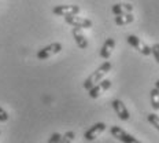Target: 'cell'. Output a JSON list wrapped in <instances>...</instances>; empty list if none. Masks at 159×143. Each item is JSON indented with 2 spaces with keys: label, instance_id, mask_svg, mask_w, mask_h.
<instances>
[{
  "label": "cell",
  "instance_id": "obj_20",
  "mask_svg": "<svg viewBox=\"0 0 159 143\" xmlns=\"http://www.w3.org/2000/svg\"><path fill=\"white\" fill-rule=\"evenodd\" d=\"M155 88L159 89V80H157V83H155Z\"/></svg>",
  "mask_w": 159,
  "mask_h": 143
},
{
  "label": "cell",
  "instance_id": "obj_18",
  "mask_svg": "<svg viewBox=\"0 0 159 143\" xmlns=\"http://www.w3.org/2000/svg\"><path fill=\"white\" fill-rule=\"evenodd\" d=\"M61 138H62V135H61V134H58V132H54V134L49 136V139H48V142H47V143H59Z\"/></svg>",
  "mask_w": 159,
  "mask_h": 143
},
{
  "label": "cell",
  "instance_id": "obj_11",
  "mask_svg": "<svg viewBox=\"0 0 159 143\" xmlns=\"http://www.w3.org/2000/svg\"><path fill=\"white\" fill-rule=\"evenodd\" d=\"M73 39L75 40V43H77V45L81 50H85V48H88V39L84 36V33L81 32V29H78V28H73Z\"/></svg>",
  "mask_w": 159,
  "mask_h": 143
},
{
  "label": "cell",
  "instance_id": "obj_2",
  "mask_svg": "<svg viewBox=\"0 0 159 143\" xmlns=\"http://www.w3.org/2000/svg\"><path fill=\"white\" fill-rule=\"evenodd\" d=\"M61 51H62V44L61 43H51V44L45 45L44 48L39 50L36 56H37V59H40V61H45V59H48V58H51V56L59 54Z\"/></svg>",
  "mask_w": 159,
  "mask_h": 143
},
{
  "label": "cell",
  "instance_id": "obj_15",
  "mask_svg": "<svg viewBox=\"0 0 159 143\" xmlns=\"http://www.w3.org/2000/svg\"><path fill=\"white\" fill-rule=\"evenodd\" d=\"M75 138V134L73 131H67L65 135H62L61 141H59V143H73V141H74Z\"/></svg>",
  "mask_w": 159,
  "mask_h": 143
},
{
  "label": "cell",
  "instance_id": "obj_19",
  "mask_svg": "<svg viewBox=\"0 0 159 143\" xmlns=\"http://www.w3.org/2000/svg\"><path fill=\"white\" fill-rule=\"evenodd\" d=\"M8 120V113L4 110L3 107H0V121L2 122H6Z\"/></svg>",
  "mask_w": 159,
  "mask_h": 143
},
{
  "label": "cell",
  "instance_id": "obj_13",
  "mask_svg": "<svg viewBox=\"0 0 159 143\" xmlns=\"http://www.w3.org/2000/svg\"><path fill=\"white\" fill-rule=\"evenodd\" d=\"M115 24L119 26H124V25H129L134 21V17L132 15V12H128V14H122V15H115Z\"/></svg>",
  "mask_w": 159,
  "mask_h": 143
},
{
  "label": "cell",
  "instance_id": "obj_6",
  "mask_svg": "<svg viewBox=\"0 0 159 143\" xmlns=\"http://www.w3.org/2000/svg\"><path fill=\"white\" fill-rule=\"evenodd\" d=\"M126 40H128L129 44H130L134 50H137L140 54H143V55H151V47H148V45L145 44L144 41H141V40L139 39L137 36L129 35V36H126Z\"/></svg>",
  "mask_w": 159,
  "mask_h": 143
},
{
  "label": "cell",
  "instance_id": "obj_9",
  "mask_svg": "<svg viewBox=\"0 0 159 143\" xmlns=\"http://www.w3.org/2000/svg\"><path fill=\"white\" fill-rule=\"evenodd\" d=\"M104 129H106V124H104V122H96V124H93L87 132H85L84 138L87 139V141H89V142L95 141V139L98 138V136L100 135Z\"/></svg>",
  "mask_w": 159,
  "mask_h": 143
},
{
  "label": "cell",
  "instance_id": "obj_10",
  "mask_svg": "<svg viewBox=\"0 0 159 143\" xmlns=\"http://www.w3.org/2000/svg\"><path fill=\"white\" fill-rule=\"evenodd\" d=\"M115 48V40L110 37V39H107L104 41V44L102 45V50H100V56L104 59V61H107L108 58L111 56L112 54V50Z\"/></svg>",
  "mask_w": 159,
  "mask_h": 143
},
{
  "label": "cell",
  "instance_id": "obj_16",
  "mask_svg": "<svg viewBox=\"0 0 159 143\" xmlns=\"http://www.w3.org/2000/svg\"><path fill=\"white\" fill-rule=\"evenodd\" d=\"M147 120H148V122H150L152 127H155L159 131V116L158 114H155V113H150Z\"/></svg>",
  "mask_w": 159,
  "mask_h": 143
},
{
  "label": "cell",
  "instance_id": "obj_4",
  "mask_svg": "<svg viewBox=\"0 0 159 143\" xmlns=\"http://www.w3.org/2000/svg\"><path fill=\"white\" fill-rule=\"evenodd\" d=\"M81 8L77 4H61L55 6L52 8V12L58 17H67V15H78Z\"/></svg>",
  "mask_w": 159,
  "mask_h": 143
},
{
  "label": "cell",
  "instance_id": "obj_5",
  "mask_svg": "<svg viewBox=\"0 0 159 143\" xmlns=\"http://www.w3.org/2000/svg\"><path fill=\"white\" fill-rule=\"evenodd\" d=\"M110 132L114 138H117L118 141H121L122 143H141L139 139H136L134 136H132L130 134H128L125 129H122L118 125H114V127L110 128Z\"/></svg>",
  "mask_w": 159,
  "mask_h": 143
},
{
  "label": "cell",
  "instance_id": "obj_21",
  "mask_svg": "<svg viewBox=\"0 0 159 143\" xmlns=\"http://www.w3.org/2000/svg\"><path fill=\"white\" fill-rule=\"evenodd\" d=\"M0 134H2V131H0Z\"/></svg>",
  "mask_w": 159,
  "mask_h": 143
},
{
  "label": "cell",
  "instance_id": "obj_14",
  "mask_svg": "<svg viewBox=\"0 0 159 143\" xmlns=\"http://www.w3.org/2000/svg\"><path fill=\"white\" fill-rule=\"evenodd\" d=\"M150 102L154 110H159V89L154 88L150 92Z\"/></svg>",
  "mask_w": 159,
  "mask_h": 143
},
{
  "label": "cell",
  "instance_id": "obj_3",
  "mask_svg": "<svg viewBox=\"0 0 159 143\" xmlns=\"http://www.w3.org/2000/svg\"><path fill=\"white\" fill-rule=\"evenodd\" d=\"M66 24L70 25L71 28H78V29H89L92 28V21L88 18H84V17H78V15H67L65 17Z\"/></svg>",
  "mask_w": 159,
  "mask_h": 143
},
{
  "label": "cell",
  "instance_id": "obj_12",
  "mask_svg": "<svg viewBox=\"0 0 159 143\" xmlns=\"http://www.w3.org/2000/svg\"><path fill=\"white\" fill-rule=\"evenodd\" d=\"M111 11H112V14H114V15L128 14V12L133 11V6L129 4V3H117V4L112 6Z\"/></svg>",
  "mask_w": 159,
  "mask_h": 143
},
{
  "label": "cell",
  "instance_id": "obj_1",
  "mask_svg": "<svg viewBox=\"0 0 159 143\" xmlns=\"http://www.w3.org/2000/svg\"><path fill=\"white\" fill-rule=\"evenodd\" d=\"M110 70H111V62L104 61L103 64H102L93 73H92V74H89L88 77H87V80H85L84 84H82L84 89L89 91V89L93 87L95 84H98V83L100 81V80H103V79H104V76L107 74V73L110 72Z\"/></svg>",
  "mask_w": 159,
  "mask_h": 143
},
{
  "label": "cell",
  "instance_id": "obj_7",
  "mask_svg": "<svg viewBox=\"0 0 159 143\" xmlns=\"http://www.w3.org/2000/svg\"><path fill=\"white\" fill-rule=\"evenodd\" d=\"M111 87V81L110 80H107V79H103V80H100V81L98 83V84H95L93 87H92L91 89L88 91V94L89 96H91L92 99H96V98H99L103 92H106L108 88Z\"/></svg>",
  "mask_w": 159,
  "mask_h": 143
},
{
  "label": "cell",
  "instance_id": "obj_8",
  "mask_svg": "<svg viewBox=\"0 0 159 143\" xmlns=\"http://www.w3.org/2000/svg\"><path fill=\"white\" fill-rule=\"evenodd\" d=\"M111 105H112L114 112L117 113V116L122 120V121H128V120L130 118V113H129L128 107L125 106V103L121 101V99H114Z\"/></svg>",
  "mask_w": 159,
  "mask_h": 143
},
{
  "label": "cell",
  "instance_id": "obj_17",
  "mask_svg": "<svg viewBox=\"0 0 159 143\" xmlns=\"http://www.w3.org/2000/svg\"><path fill=\"white\" fill-rule=\"evenodd\" d=\"M151 54L154 55V58H155V61L159 64V43H157V44H154L151 47Z\"/></svg>",
  "mask_w": 159,
  "mask_h": 143
}]
</instances>
